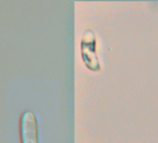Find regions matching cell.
I'll return each instance as SVG.
<instances>
[{
	"label": "cell",
	"mask_w": 158,
	"mask_h": 143,
	"mask_svg": "<svg viewBox=\"0 0 158 143\" xmlns=\"http://www.w3.org/2000/svg\"><path fill=\"white\" fill-rule=\"evenodd\" d=\"M20 132L22 143H38L37 117L32 111H25L20 120Z\"/></svg>",
	"instance_id": "obj_1"
}]
</instances>
